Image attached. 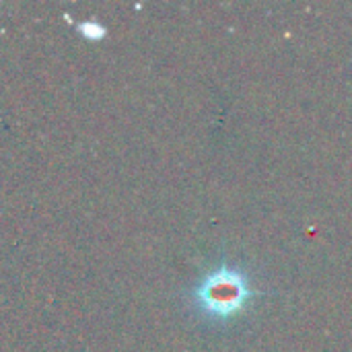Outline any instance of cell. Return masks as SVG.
<instances>
[{"label": "cell", "instance_id": "obj_1", "mask_svg": "<svg viewBox=\"0 0 352 352\" xmlns=\"http://www.w3.org/2000/svg\"><path fill=\"white\" fill-rule=\"evenodd\" d=\"M248 299H250L248 280L235 268H221L212 272L196 289V303L200 311L219 320L241 311Z\"/></svg>", "mask_w": 352, "mask_h": 352}]
</instances>
